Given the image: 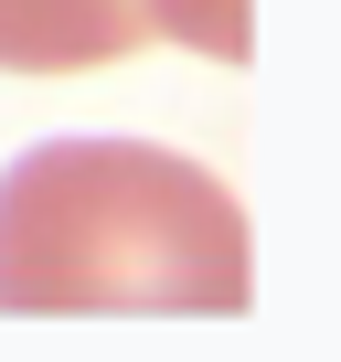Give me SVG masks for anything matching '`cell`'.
Segmentation results:
<instances>
[{
    "label": "cell",
    "instance_id": "2",
    "mask_svg": "<svg viewBox=\"0 0 341 362\" xmlns=\"http://www.w3.org/2000/svg\"><path fill=\"white\" fill-rule=\"evenodd\" d=\"M139 43V0H0V75H96Z\"/></svg>",
    "mask_w": 341,
    "mask_h": 362
},
{
    "label": "cell",
    "instance_id": "1",
    "mask_svg": "<svg viewBox=\"0 0 341 362\" xmlns=\"http://www.w3.org/2000/svg\"><path fill=\"white\" fill-rule=\"evenodd\" d=\"M256 235L160 139H43L0 170V320H235Z\"/></svg>",
    "mask_w": 341,
    "mask_h": 362
},
{
    "label": "cell",
    "instance_id": "3",
    "mask_svg": "<svg viewBox=\"0 0 341 362\" xmlns=\"http://www.w3.org/2000/svg\"><path fill=\"white\" fill-rule=\"evenodd\" d=\"M149 43H182V54H214V64H245L256 54V0H139Z\"/></svg>",
    "mask_w": 341,
    "mask_h": 362
}]
</instances>
